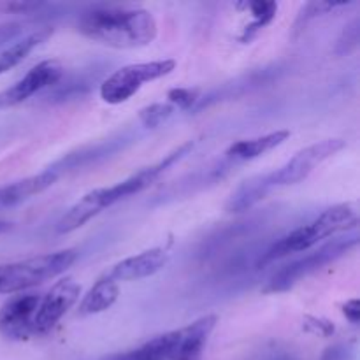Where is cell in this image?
Listing matches in <instances>:
<instances>
[{
    "instance_id": "obj_1",
    "label": "cell",
    "mask_w": 360,
    "mask_h": 360,
    "mask_svg": "<svg viewBox=\"0 0 360 360\" xmlns=\"http://www.w3.org/2000/svg\"><path fill=\"white\" fill-rule=\"evenodd\" d=\"M77 28L84 37L116 49L144 48L158 34L153 14L139 7H95L79 18Z\"/></svg>"
},
{
    "instance_id": "obj_2",
    "label": "cell",
    "mask_w": 360,
    "mask_h": 360,
    "mask_svg": "<svg viewBox=\"0 0 360 360\" xmlns=\"http://www.w3.org/2000/svg\"><path fill=\"white\" fill-rule=\"evenodd\" d=\"M359 224L357 207L352 202L336 204V206L329 207L323 213H320L309 224L302 225V227L295 229L290 234L281 238L280 241L274 243L259 260V266H267V264L274 262L278 259L292 255V253L308 252L320 241L333 236L340 234V232H347L350 229H355Z\"/></svg>"
},
{
    "instance_id": "obj_3",
    "label": "cell",
    "mask_w": 360,
    "mask_h": 360,
    "mask_svg": "<svg viewBox=\"0 0 360 360\" xmlns=\"http://www.w3.org/2000/svg\"><path fill=\"white\" fill-rule=\"evenodd\" d=\"M76 250L46 253L0 266V295L21 294L65 273L76 262Z\"/></svg>"
},
{
    "instance_id": "obj_4",
    "label": "cell",
    "mask_w": 360,
    "mask_h": 360,
    "mask_svg": "<svg viewBox=\"0 0 360 360\" xmlns=\"http://www.w3.org/2000/svg\"><path fill=\"white\" fill-rule=\"evenodd\" d=\"M359 243L357 236H352V238H341L336 241L329 243V245L320 246L315 252L308 253L302 259L294 260V262L287 264V266L281 267L280 271L271 276V280L267 281V285L264 287V294H281V292H287L294 287L297 281H301L302 278H308L311 274H315L316 271H320L322 267L329 266V264L336 262L338 259H341L343 255H347L352 248H355Z\"/></svg>"
},
{
    "instance_id": "obj_5",
    "label": "cell",
    "mask_w": 360,
    "mask_h": 360,
    "mask_svg": "<svg viewBox=\"0 0 360 360\" xmlns=\"http://www.w3.org/2000/svg\"><path fill=\"white\" fill-rule=\"evenodd\" d=\"M192 148H193V143L192 141H188V143L178 146L169 155H165V157L162 158V160H158L157 164L148 165V167L134 172L132 176L125 178L123 181H118L116 185H111V186H102V188L91 190V192H88L91 202L95 204V207H98V213H101V211L115 206L116 202L127 199V197L141 193L143 190H146L148 186L153 185V183L157 181V179L160 178L167 169H171L172 165L178 164L179 160H183V158L192 151Z\"/></svg>"
},
{
    "instance_id": "obj_6",
    "label": "cell",
    "mask_w": 360,
    "mask_h": 360,
    "mask_svg": "<svg viewBox=\"0 0 360 360\" xmlns=\"http://www.w3.org/2000/svg\"><path fill=\"white\" fill-rule=\"evenodd\" d=\"M176 69L172 58L155 60V62L130 63L112 72L101 84V98L108 104L116 105L132 98L146 83L167 76Z\"/></svg>"
},
{
    "instance_id": "obj_7",
    "label": "cell",
    "mask_w": 360,
    "mask_h": 360,
    "mask_svg": "<svg viewBox=\"0 0 360 360\" xmlns=\"http://www.w3.org/2000/svg\"><path fill=\"white\" fill-rule=\"evenodd\" d=\"M345 146L347 143L343 139H326L311 144V146L297 151L287 164L278 167L276 171L264 174V181L271 192L274 188H281V186L297 185V183L304 181L320 164L329 160Z\"/></svg>"
},
{
    "instance_id": "obj_8",
    "label": "cell",
    "mask_w": 360,
    "mask_h": 360,
    "mask_svg": "<svg viewBox=\"0 0 360 360\" xmlns=\"http://www.w3.org/2000/svg\"><path fill=\"white\" fill-rule=\"evenodd\" d=\"M81 295V285L74 278H62L41 297L34 316V336H46L67 315Z\"/></svg>"
},
{
    "instance_id": "obj_9",
    "label": "cell",
    "mask_w": 360,
    "mask_h": 360,
    "mask_svg": "<svg viewBox=\"0 0 360 360\" xmlns=\"http://www.w3.org/2000/svg\"><path fill=\"white\" fill-rule=\"evenodd\" d=\"M41 295L14 294L0 308V336L11 341H27L34 336V316Z\"/></svg>"
},
{
    "instance_id": "obj_10",
    "label": "cell",
    "mask_w": 360,
    "mask_h": 360,
    "mask_svg": "<svg viewBox=\"0 0 360 360\" xmlns=\"http://www.w3.org/2000/svg\"><path fill=\"white\" fill-rule=\"evenodd\" d=\"M62 74L63 69L56 60H44V62L37 63L20 81H16L13 86L0 94V108L21 104L32 95L55 86L62 79Z\"/></svg>"
},
{
    "instance_id": "obj_11",
    "label": "cell",
    "mask_w": 360,
    "mask_h": 360,
    "mask_svg": "<svg viewBox=\"0 0 360 360\" xmlns=\"http://www.w3.org/2000/svg\"><path fill=\"white\" fill-rule=\"evenodd\" d=\"M169 262V252L165 248H150L146 252H141L137 255L127 257L120 260L118 264L108 271V276L120 281H137L143 278H150L157 274L158 271L164 269L165 264Z\"/></svg>"
},
{
    "instance_id": "obj_12",
    "label": "cell",
    "mask_w": 360,
    "mask_h": 360,
    "mask_svg": "<svg viewBox=\"0 0 360 360\" xmlns=\"http://www.w3.org/2000/svg\"><path fill=\"white\" fill-rule=\"evenodd\" d=\"M183 340V329L164 333L155 336L134 350L120 352L104 357L102 360H172Z\"/></svg>"
},
{
    "instance_id": "obj_13",
    "label": "cell",
    "mask_w": 360,
    "mask_h": 360,
    "mask_svg": "<svg viewBox=\"0 0 360 360\" xmlns=\"http://www.w3.org/2000/svg\"><path fill=\"white\" fill-rule=\"evenodd\" d=\"M58 172L53 171L51 167L39 174L28 176V178L20 179V181L9 183V185L0 188V206H16L37 193L44 192L51 185H55L58 179Z\"/></svg>"
},
{
    "instance_id": "obj_14",
    "label": "cell",
    "mask_w": 360,
    "mask_h": 360,
    "mask_svg": "<svg viewBox=\"0 0 360 360\" xmlns=\"http://www.w3.org/2000/svg\"><path fill=\"white\" fill-rule=\"evenodd\" d=\"M218 319L214 315H206L195 320L188 327H183V340L172 360H202L204 348L217 326Z\"/></svg>"
},
{
    "instance_id": "obj_15",
    "label": "cell",
    "mask_w": 360,
    "mask_h": 360,
    "mask_svg": "<svg viewBox=\"0 0 360 360\" xmlns=\"http://www.w3.org/2000/svg\"><path fill=\"white\" fill-rule=\"evenodd\" d=\"M288 137H290L288 130H276V132L264 134V136L252 137V139H243L231 144L225 155L232 160H253V158L262 157L267 151L283 144Z\"/></svg>"
},
{
    "instance_id": "obj_16",
    "label": "cell",
    "mask_w": 360,
    "mask_h": 360,
    "mask_svg": "<svg viewBox=\"0 0 360 360\" xmlns=\"http://www.w3.org/2000/svg\"><path fill=\"white\" fill-rule=\"evenodd\" d=\"M120 295V287L115 280L104 274V276L98 278L94 283V287L83 295L79 302V308L77 313L81 316H90V315H98V313H104L105 309L111 308L116 301H118Z\"/></svg>"
},
{
    "instance_id": "obj_17",
    "label": "cell",
    "mask_w": 360,
    "mask_h": 360,
    "mask_svg": "<svg viewBox=\"0 0 360 360\" xmlns=\"http://www.w3.org/2000/svg\"><path fill=\"white\" fill-rule=\"evenodd\" d=\"M271 190L267 188L266 181L262 176H253V178L243 181L238 188L232 192V195L227 200V211L229 213H243L259 204L264 197L269 193Z\"/></svg>"
},
{
    "instance_id": "obj_18",
    "label": "cell",
    "mask_w": 360,
    "mask_h": 360,
    "mask_svg": "<svg viewBox=\"0 0 360 360\" xmlns=\"http://www.w3.org/2000/svg\"><path fill=\"white\" fill-rule=\"evenodd\" d=\"M49 35H51V28H41V30L27 35V37H23L21 41L14 42L13 46L4 49V51L0 53V76H2L4 72H7V70L13 69V67H16L18 63L23 62V60L27 58L37 46H41Z\"/></svg>"
},
{
    "instance_id": "obj_19",
    "label": "cell",
    "mask_w": 360,
    "mask_h": 360,
    "mask_svg": "<svg viewBox=\"0 0 360 360\" xmlns=\"http://www.w3.org/2000/svg\"><path fill=\"white\" fill-rule=\"evenodd\" d=\"M246 9H250L252 13L253 21L250 25H246L243 34L239 35V41L248 44L264 27L271 23V21L276 18L278 13V4L276 2H267V0H255V2H246Z\"/></svg>"
},
{
    "instance_id": "obj_20",
    "label": "cell",
    "mask_w": 360,
    "mask_h": 360,
    "mask_svg": "<svg viewBox=\"0 0 360 360\" xmlns=\"http://www.w3.org/2000/svg\"><path fill=\"white\" fill-rule=\"evenodd\" d=\"M345 6H348V4L347 2H308L301 9L297 20H295V25H294L295 32L302 30V28H304L309 21L315 20V18L330 13V11L334 9H340V7H345Z\"/></svg>"
},
{
    "instance_id": "obj_21",
    "label": "cell",
    "mask_w": 360,
    "mask_h": 360,
    "mask_svg": "<svg viewBox=\"0 0 360 360\" xmlns=\"http://www.w3.org/2000/svg\"><path fill=\"white\" fill-rule=\"evenodd\" d=\"M172 112H174V108L169 102H155V104L141 109L139 122L148 129H155V127L162 125Z\"/></svg>"
},
{
    "instance_id": "obj_22",
    "label": "cell",
    "mask_w": 360,
    "mask_h": 360,
    "mask_svg": "<svg viewBox=\"0 0 360 360\" xmlns=\"http://www.w3.org/2000/svg\"><path fill=\"white\" fill-rule=\"evenodd\" d=\"M360 41V20L355 18L352 20L347 27L343 28L341 35L338 37L336 46H334V53L338 56H345V55H350L352 51H355L359 46Z\"/></svg>"
},
{
    "instance_id": "obj_23",
    "label": "cell",
    "mask_w": 360,
    "mask_h": 360,
    "mask_svg": "<svg viewBox=\"0 0 360 360\" xmlns=\"http://www.w3.org/2000/svg\"><path fill=\"white\" fill-rule=\"evenodd\" d=\"M167 101L174 109H190L199 101V90H195V88H172L167 91Z\"/></svg>"
},
{
    "instance_id": "obj_24",
    "label": "cell",
    "mask_w": 360,
    "mask_h": 360,
    "mask_svg": "<svg viewBox=\"0 0 360 360\" xmlns=\"http://www.w3.org/2000/svg\"><path fill=\"white\" fill-rule=\"evenodd\" d=\"M302 327H304L306 333H311L315 336H323V338H329L333 336L336 327L330 320L327 319H316V316H304L302 320Z\"/></svg>"
},
{
    "instance_id": "obj_25",
    "label": "cell",
    "mask_w": 360,
    "mask_h": 360,
    "mask_svg": "<svg viewBox=\"0 0 360 360\" xmlns=\"http://www.w3.org/2000/svg\"><path fill=\"white\" fill-rule=\"evenodd\" d=\"M44 7V4L41 2H7V4H0V9L7 11V13H23V14H30L32 11L41 9Z\"/></svg>"
},
{
    "instance_id": "obj_26",
    "label": "cell",
    "mask_w": 360,
    "mask_h": 360,
    "mask_svg": "<svg viewBox=\"0 0 360 360\" xmlns=\"http://www.w3.org/2000/svg\"><path fill=\"white\" fill-rule=\"evenodd\" d=\"M320 360H352V350L347 345H334L323 352Z\"/></svg>"
},
{
    "instance_id": "obj_27",
    "label": "cell",
    "mask_w": 360,
    "mask_h": 360,
    "mask_svg": "<svg viewBox=\"0 0 360 360\" xmlns=\"http://www.w3.org/2000/svg\"><path fill=\"white\" fill-rule=\"evenodd\" d=\"M343 315L347 316V320L354 326H357L360 320V302L359 299H350L343 304Z\"/></svg>"
},
{
    "instance_id": "obj_28",
    "label": "cell",
    "mask_w": 360,
    "mask_h": 360,
    "mask_svg": "<svg viewBox=\"0 0 360 360\" xmlns=\"http://www.w3.org/2000/svg\"><path fill=\"white\" fill-rule=\"evenodd\" d=\"M20 32H21V25H18V23H9V25H4V27H0V44H4V42L14 39L18 34H20Z\"/></svg>"
},
{
    "instance_id": "obj_29",
    "label": "cell",
    "mask_w": 360,
    "mask_h": 360,
    "mask_svg": "<svg viewBox=\"0 0 360 360\" xmlns=\"http://www.w3.org/2000/svg\"><path fill=\"white\" fill-rule=\"evenodd\" d=\"M11 229V224H7V221H0V232H6Z\"/></svg>"
}]
</instances>
